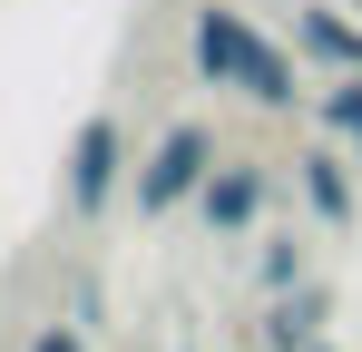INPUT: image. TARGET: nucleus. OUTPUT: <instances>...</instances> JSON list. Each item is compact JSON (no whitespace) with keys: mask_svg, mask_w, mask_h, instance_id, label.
Here are the masks:
<instances>
[{"mask_svg":"<svg viewBox=\"0 0 362 352\" xmlns=\"http://www.w3.org/2000/svg\"><path fill=\"white\" fill-rule=\"evenodd\" d=\"M353 10H362V0H353Z\"/></svg>","mask_w":362,"mask_h":352,"instance_id":"obj_12","label":"nucleus"},{"mask_svg":"<svg viewBox=\"0 0 362 352\" xmlns=\"http://www.w3.org/2000/svg\"><path fill=\"white\" fill-rule=\"evenodd\" d=\"M294 59H313V69H362V10L353 0H303L294 10Z\"/></svg>","mask_w":362,"mask_h":352,"instance_id":"obj_6","label":"nucleus"},{"mask_svg":"<svg viewBox=\"0 0 362 352\" xmlns=\"http://www.w3.org/2000/svg\"><path fill=\"white\" fill-rule=\"evenodd\" d=\"M294 196L313 206V225H353L362 216V186H353V157L323 137V147H303L294 157Z\"/></svg>","mask_w":362,"mask_h":352,"instance_id":"obj_5","label":"nucleus"},{"mask_svg":"<svg viewBox=\"0 0 362 352\" xmlns=\"http://www.w3.org/2000/svg\"><path fill=\"white\" fill-rule=\"evenodd\" d=\"M303 352H323V343H303Z\"/></svg>","mask_w":362,"mask_h":352,"instance_id":"obj_11","label":"nucleus"},{"mask_svg":"<svg viewBox=\"0 0 362 352\" xmlns=\"http://www.w3.org/2000/svg\"><path fill=\"white\" fill-rule=\"evenodd\" d=\"M323 323H333V293L303 274V284L264 293V323H255V333H264V352H303V343H323Z\"/></svg>","mask_w":362,"mask_h":352,"instance_id":"obj_7","label":"nucleus"},{"mask_svg":"<svg viewBox=\"0 0 362 352\" xmlns=\"http://www.w3.org/2000/svg\"><path fill=\"white\" fill-rule=\"evenodd\" d=\"M226 147H216V127L206 117H167L157 127V147L127 167V206L157 225V216H177V206H196V186H206V167H216Z\"/></svg>","mask_w":362,"mask_h":352,"instance_id":"obj_2","label":"nucleus"},{"mask_svg":"<svg viewBox=\"0 0 362 352\" xmlns=\"http://www.w3.org/2000/svg\"><path fill=\"white\" fill-rule=\"evenodd\" d=\"M30 352H88V323H78V313H69V323H40Z\"/></svg>","mask_w":362,"mask_h":352,"instance_id":"obj_10","label":"nucleus"},{"mask_svg":"<svg viewBox=\"0 0 362 352\" xmlns=\"http://www.w3.org/2000/svg\"><path fill=\"white\" fill-rule=\"evenodd\" d=\"M264 206H274V167L264 157H216L206 186H196V216H206V235H226V245L264 225Z\"/></svg>","mask_w":362,"mask_h":352,"instance_id":"obj_4","label":"nucleus"},{"mask_svg":"<svg viewBox=\"0 0 362 352\" xmlns=\"http://www.w3.org/2000/svg\"><path fill=\"white\" fill-rule=\"evenodd\" d=\"M303 274H313L303 235H264V245H255V293H284V284H303Z\"/></svg>","mask_w":362,"mask_h":352,"instance_id":"obj_9","label":"nucleus"},{"mask_svg":"<svg viewBox=\"0 0 362 352\" xmlns=\"http://www.w3.org/2000/svg\"><path fill=\"white\" fill-rule=\"evenodd\" d=\"M127 127H118V108H88L78 127H69V157H59V206L88 225V216H108L127 196Z\"/></svg>","mask_w":362,"mask_h":352,"instance_id":"obj_3","label":"nucleus"},{"mask_svg":"<svg viewBox=\"0 0 362 352\" xmlns=\"http://www.w3.org/2000/svg\"><path fill=\"white\" fill-rule=\"evenodd\" d=\"M313 117H323V137H333V147L362 167V69H323V88H313Z\"/></svg>","mask_w":362,"mask_h":352,"instance_id":"obj_8","label":"nucleus"},{"mask_svg":"<svg viewBox=\"0 0 362 352\" xmlns=\"http://www.w3.org/2000/svg\"><path fill=\"white\" fill-rule=\"evenodd\" d=\"M186 69L206 78V88H226L245 108H294L313 98L303 88V59L274 40V30H255L235 0H196V20H186Z\"/></svg>","mask_w":362,"mask_h":352,"instance_id":"obj_1","label":"nucleus"}]
</instances>
